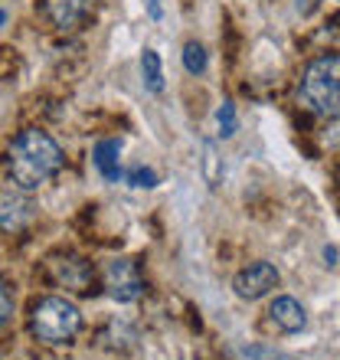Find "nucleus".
<instances>
[{
  "label": "nucleus",
  "mask_w": 340,
  "mask_h": 360,
  "mask_svg": "<svg viewBox=\"0 0 340 360\" xmlns=\"http://www.w3.org/2000/svg\"><path fill=\"white\" fill-rule=\"evenodd\" d=\"M63 148L39 128H23L7 148V174L13 187L33 193L63 171Z\"/></svg>",
  "instance_id": "1"
},
{
  "label": "nucleus",
  "mask_w": 340,
  "mask_h": 360,
  "mask_svg": "<svg viewBox=\"0 0 340 360\" xmlns=\"http://www.w3.org/2000/svg\"><path fill=\"white\" fill-rule=\"evenodd\" d=\"M298 105L314 118L340 115V53H321L298 79Z\"/></svg>",
  "instance_id": "2"
},
{
  "label": "nucleus",
  "mask_w": 340,
  "mask_h": 360,
  "mask_svg": "<svg viewBox=\"0 0 340 360\" xmlns=\"http://www.w3.org/2000/svg\"><path fill=\"white\" fill-rule=\"evenodd\" d=\"M82 328V314L69 298L49 295L30 308V334L43 344H69Z\"/></svg>",
  "instance_id": "3"
},
{
  "label": "nucleus",
  "mask_w": 340,
  "mask_h": 360,
  "mask_svg": "<svg viewBox=\"0 0 340 360\" xmlns=\"http://www.w3.org/2000/svg\"><path fill=\"white\" fill-rule=\"evenodd\" d=\"M46 275L56 288H66L72 295H89L95 285L92 262L76 256V252H53L46 259Z\"/></svg>",
  "instance_id": "4"
},
{
  "label": "nucleus",
  "mask_w": 340,
  "mask_h": 360,
  "mask_svg": "<svg viewBox=\"0 0 340 360\" xmlns=\"http://www.w3.org/2000/svg\"><path fill=\"white\" fill-rule=\"evenodd\" d=\"M105 288L118 304H131L144 295V275L134 259H112L105 266Z\"/></svg>",
  "instance_id": "5"
},
{
  "label": "nucleus",
  "mask_w": 340,
  "mask_h": 360,
  "mask_svg": "<svg viewBox=\"0 0 340 360\" xmlns=\"http://www.w3.org/2000/svg\"><path fill=\"white\" fill-rule=\"evenodd\" d=\"M275 285H278V269H275L272 262H252V266H246L242 272L236 275V278H233L236 295H239V298H246V302L265 298Z\"/></svg>",
  "instance_id": "6"
},
{
  "label": "nucleus",
  "mask_w": 340,
  "mask_h": 360,
  "mask_svg": "<svg viewBox=\"0 0 340 360\" xmlns=\"http://www.w3.org/2000/svg\"><path fill=\"white\" fill-rule=\"evenodd\" d=\"M92 4L95 0H43V17L56 30L69 33L85 23V17L92 13Z\"/></svg>",
  "instance_id": "7"
},
{
  "label": "nucleus",
  "mask_w": 340,
  "mask_h": 360,
  "mask_svg": "<svg viewBox=\"0 0 340 360\" xmlns=\"http://www.w3.org/2000/svg\"><path fill=\"white\" fill-rule=\"evenodd\" d=\"M30 219H33V203L23 197V190H20V193H13V190H10V193H0V229L20 233Z\"/></svg>",
  "instance_id": "8"
},
{
  "label": "nucleus",
  "mask_w": 340,
  "mask_h": 360,
  "mask_svg": "<svg viewBox=\"0 0 340 360\" xmlns=\"http://www.w3.org/2000/svg\"><path fill=\"white\" fill-rule=\"evenodd\" d=\"M268 321H272L278 331L294 334V331H301L304 324H308V314H304L301 302H294V298L282 295V298H275V302L268 304Z\"/></svg>",
  "instance_id": "9"
},
{
  "label": "nucleus",
  "mask_w": 340,
  "mask_h": 360,
  "mask_svg": "<svg viewBox=\"0 0 340 360\" xmlns=\"http://www.w3.org/2000/svg\"><path fill=\"white\" fill-rule=\"evenodd\" d=\"M92 161L95 167H98V174H102L105 180H122V144L112 141V138H105V141L95 144L92 151Z\"/></svg>",
  "instance_id": "10"
},
{
  "label": "nucleus",
  "mask_w": 340,
  "mask_h": 360,
  "mask_svg": "<svg viewBox=\"0 0 340 360\" xmlns=\"http://www.w3.org/2000/svg\"><path fill=\"white\" fill-rule=\"evenodd\" d=\"M141 79H144V89L154 95L164 92V66H161V56L154 49H144L141 53Z\"/></svg>",
  "instance_id": "11"
},
{
  "label": "nucleus",
  "mask_w": 340,
  "mask_h": 360,
  "mask_svg": "<svg viewBox=\"0 0 340 360\" xmlns=\"http://www.w3.org/2000/svg\"><path fill=\"white\" fill-rule=\"evenodd\" d=\"M200 164H203V177H207V184L209 187H219V180H223V158H219V148H216V141H203L200 144Z\"/></svg>",
  "instance_id": "12"
},
{
  "label": "nucleus",
  "mask_w": 340,
  "mask_h": 360,
  "mask_svg": "<svg viewBox=\"0 0 340 360\" xmlns=\"http://www.w3.org/2000/svg\"><path fill=\"white\" fill-rule=\"evenodd\" d=\"M183 69H187L190 76H203L207 72V49L200 46L197 39H190L187 46H183Z\"/></svg>",
  "instance_id": "13"
},
{
  "label": "nucleus",
  "mask_w": 340,
  "mask_h": 360,
  "mask_svg": "<svg viewBox=\"0 0 340 360\" xmlns=\"http://www.w3.org/2000/svg\"><path fill=\"white\" fill-rule=\"evenodd\" d=\"M236 124H239L236 105L229 102V98H223V102H219V108H216V128H219V134H223V138H233V134H236Z\"/></svg>",
  "instance_id": "14"
},
{
  "label": "nucleus",
  "mask_w": 340,
  "mask_h": 360,
  "mask_svg": "<svg viewBox=\"0 0 340 360\" xmlns=\"http://www.w3.org/2000/svg\"><path fill=\"white\" fill-rule=\"evenodd\" d=\"M124 180H128L134 190H151V187H157V174H154L151 167H141V164L124 174Z\"/></svg>",
  "instance_id": "15"
},
{
  "label": "nucleus",
  "mask_w": 340,
  "mask_h": 360,
  "mask_svg": "<svg viewBox=\"0 0 340 360\" xmlns=\"http://www.w3.org/2000/svg\"><path fill=\"white\" fill-rule=\"evenodd\" d=\"M246 357H252V360H294V357H288V354L275 351V347H265V344L246 347Z\"/></svg>",
  "instance_id": "16"
},
{
  "label": "nucleus",
  "mask_w": 340,
  "mask_h": 360,
  "mask_svg": "<svg viewBox=\"0 0 340 360\" xmlns=\"http://www.w3.org/2000/svg\"><path fill=\"white\" fill-rule=\"evenodd\" d=\"M10 314H13V298H10V288L7 282L0 278V328L10 321Z\"/></svg>",
  "instance_id": "17"
},
{
  "label": "nucleus",
  "mask_w": 340,
  "mask_h": 360,
  "mask_svg": "<svg viewBox=\"0 0 340 360\" xmlns=\"http://www.w3.org/2000/svg\"><path fill=\"white\" fill-rule=\"evenodd\" d=\"M144 10L151 20H161L164 17V0H144Z\"/></svg>",
  "instance_id": "18"
},
{
  "label": "nucleus",
  "mask_w": 340,
  "mask_h": 360,
  "mask_svg": "<svg viewBox=\"0 0 340 360\" xmlns=\"http://www.w3.org/2000/svg\"><path fill=\"white\" fill-rule=\"evenodd\" d=\"M314 10H318V0H298V13L301 17H311Z\"/></svg>",
  "instance_id": "19"
},
{
  "label": "nucleus",
  "mask_w": 340,
  "mask_h": 360,
  "mask_svg": "<svg viewBox=\"0 0 340 360\" xmlns=\"http://www.w3.org/2000/svg\"><path fill=\"white\" fill-rule=\"evenodd\" d=\"M4 20H7V13H4V10H0V27H4Z\"/></svg>",
  "instance_id": "20"
}]
</instances>
